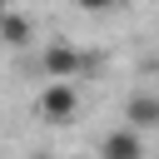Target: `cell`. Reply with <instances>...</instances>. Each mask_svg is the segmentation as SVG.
<instances>
[{
  "label": "cell",
  "mask_w": 159,
  "mask_h": 159,
  "mask_svg": "<svg viewBox=\"0 0 159 159\" xmlns=\"http://www.w3.org/2000/svg\"><path fill=\"white\" fill-rule=\"evenodd\" d=\"M40 70H45V80L70 84V80H80V75L89 70V55H84L80 45H70V40H50V45L40 50Z\"/></svg>",
  "instance_id": "1"
},
{
  "label": "cell",
  "mask_w": 159,
  "mask_h": 159,
  "mask_svg": "<svg viewBox=\"0 0 159 159\" xmlns=\"http://www.w3.org/2000/svg\"><path fill=\"white\" fill-rule=\"evenodd\" d=\"M35 114H40V119H50V124H70V119L80 114V89H75V84L50 80V84L40 89V99H35Z\"/></svg>",
  "instance_id": "2"
},
{
  "label": "cell",
  "mask_w": 159,
  "mask_h": 159,
  "mask_svg": "<svg viewBox=\"0 0 159 159\" xmlns=\"http://www.w3.org/2000/svg\"><path fill=\"white\" fill-rule=\"evenodd\" d=\"M99 159H144V139L129 124H119V129H109L99 139Z\"/></svg>",
  "instance_id": "3"
},
{
  "label": "cell",
  "mask_w": 159,
  "mask_h": 159,
  "mask_svg": "<svg viewBox=\"0 0 159 159\" xmlns=\"http://www.w3.org/2000/svg\"><path fill=\"white\" fill-rule=\"evenodd\" d=\"M124 119H129V129H134V134H139V129H159V94H149V89L129 94Z\"/></svg>",
  "instance_id": "4"
},
{
  "label": "cell",
  "mask_w": 159,
  "mask_h": 159,
  "mask_svg": "<svg viewBox=\"0 0 159 159\" xmlns=\"http://www.w3.org/2000/svg\"><path fill=\"white\" fill-rule=\"evenodd\" d=\"M0 40H5L10 50H25V45H30V20H25L20 10H10V15L0 20Z\"/></svg>",
  "instance_id": "5"
},
{
  "label": "cell",
  "mask_w": 159,
  "mask_h": 159,
  "mask_svg": "<svg viewBox=\"0 0 159 159\" xmlns=\"http://www.w3.org/2000/svg\"><path fill=\"white\" fill-rule=\"evenodd\" d=\"M5 15H10V5H0V20H5Z\"/></svg>",
  "instance_id": "6"
},
{
  "label": "cell",
  "mask_w": 159,
  "mask_h": 159,
  "mask_svg": "<svg viewBox=\"0 0 159 159\" xmlns=\"http://www.w3.org/2000/svg\"><path fill=\"white\" fill-rule=\"evenodd\" d=\"M35 159H55V154H35Z\"/></svg>",
  "instance_id": "7"
}]
</instances>
